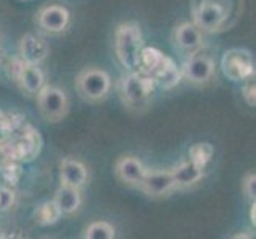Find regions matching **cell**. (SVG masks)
<instances>
[{
    "label": "cell",
    "mask_w": 256,
    "mask_h": 239,
    "mask_svg": "<svg viewBox=\"0 0 256 239\" xmlns=\"http://www.w3.org/2000/svg\"><path fill=\"white\" fill-rule=\"evenodd\" d=\"M244 0H191L192 24L200 32H222L237 23Z\"/></svg>",
    "instance_id": "1"
},
{
    "label": "cell",
    "mask_w": 256,
    "mask_h": 239,
    "mask_svg": "<svg viewBox=\"0 0 256 239\" xmlns=\"http://www.w3.org/2000/svg\"><path fill=\"white\" fill-rule=\"evenodd\" d=\"M144 48L142 29L137 23H122L114 32V51L121 66L128 70L140 67V51Z\"/></svg>",
    "instance_id": "2"
},
{
    "label": "cell",
    "mask_w": 256,
    "mask_h": 239,
    "mask_svg": "<svg viewBox=\"0 0 256 239\" xmlns=\"http://www.w3.org/2000/svg\"><path fill=\"white\" fill-rule=\"evenodd\" d=\"M75 88L88 102H99L107 97L112 88L110 75L104 69L97 67H86L76 75Z\"/></svg>",
    "instance_id": "3"
},
{
    "label": "cell",
    "mask_w": 256,
    "mask_h": 239,
    "mask_svg": "<svg viewBox=\"0 0 256 239\" xmlns=\"http://www.w3.org/2000/svg\"><path fill=\"white\" fill-rule=\"evenodd\" d=\"M37 105L46 121L59 123L67 117L70 101L64 90L54 85H43L37 93Z\"/></svg>",
    "instance_id": "4"
},
{
    "label": "cell",
    "mask_w": 256,
    "mask_h": 239,
    "mask_svg": "<svg viewBox=\"0 0 256 239\" xmlns=\"http://www.w3.org/2000/svg\"><path fill=\"white\" fill-rule=\"evenodd\" d=\"M223 74L231 82H244V80L254 77L253 58L248 50L231 48L224 51L222 58Z\"/></svg>",
    "instance_id": "5"
},
{
    "label": "cell",
    "mask_w": 256,
    "mask_h": 239,
    "mask_svg": "<svg viewBox=\"0 0 256 239\" xmlns=\"http://www.w3.org/2000/svg\"><path fill=\"white\" fill-rule=\"evenodd\" d=\"M215 75V63L210 55L202 51L191 53L190 59L182 69V77H184L192 85H206Z\"/></svg>",
    "instance_id": "6"
},
{
    "label": "cell",
    "mask_w": 256,
    "mask_h": 239,
    "mask_svg": "<svg viewBox=\"0 0 256 239\" xmlns=\"http://www.w3.org/2000/svg\"><path fill=\"white\" fill-rule=\"evenodd\" d=\"M154 80L152 75H148L146 72L144 74H130L122 85V94L128 99L129 104H137L144 102L148 99L150 96L154 91Z\"/></svg>",
    "instance_id": "7"
},
{
    "label": "cell",
    "mask_w": 256,
    "mask_h": 239,
    "mask_svg": "<svg viewBox=\"0 0 256 239\" xmlns=\"http://www.w3.org/2000/svg\"><path fill=\"white\" fill-rule=\"evenodd\" d=\"M140 188H142L150 196H164L175 188L172 169H156L145 172L144 179L140 180Z\"/></svg>",
    "instance_id": "8"
},
{
    "label": "cell",
    "mask_w": 256,
    "mask_h": 239,
    "mask_svg": "<svg viewBox=\"0 0 256 239\" xmlns=\"http://www.w3.org/2000/svg\"><path fill=\"white\" fill-rule=\"evenodd\" d=\"M70 21V13L66 7L60 5H48L43 7L37 15L38 26L50 34H59L66 31Z\"/></svg>",
    "instance_id": "9"
},
{
    "label": "cell",
    "mask_w": 256,
    "mask_h": 239,
    "mask_svg": "<svg viewBox=\"0 0 256 239\" xmlns=\"http://www.w3.org/2000/svg\"><path fill=\"white\" fill-rule=\"evenodd\" d=\"M20 55H21V59L24 61V63L38 66L42 61H45L46 56L50 55V47L42 37L28 34L21 39Z\"/></svg>",
    "instance_id": "10"
},
{
    "label": "cell",
    "mask_w": 256,
    "mask_h": 239,
    "mask_svg": "<svg viewBox=\"0 0 256 239\" xmlns=\"http://www.w3.org/2000/svg\"><path fill=\"white\" fill-rule=\"evenodd\" d=\"M88 182L86 166L75 158H66L60 163V183L66 187L82 190Z\"/></svg>",
    "instance_id": "11"
},
{
    "label": "cell",
    "mask_w": 256,
    "mask_h": 239,
    "mask_svg": "<svg viewBox=\"0 0 256 239\" xmlns=\"http://www.w3.org/2000/svg\"><path fill=\"white\" fill-rule=\"evenodd\" d=\"M16 82L20 83L21 90L28 94H37L40 88L45 85V77H43V72L38 66L21 61L16 69Z\"/></svg>",
    "instance_id": "12"
},
{
    "label": "cell",
    "mask_w": 256,
    "mask_h": 239,
    "mask_svg": "<svg viewBox=\"0 0 256 239\" xmlns=\"http://www.w3.org/2000/svg\"><path fill=\"white\" fill-rule=\"evenodd\" d=\"M114 172H116V177L121 182L129 185H138L146 172V167L138 158L121 156L114 164Z\"/></svg>",
    "instance_id": "13"
},
{
    "label": "cell",
    "mask_w": 256,
    "mask_h": 239,
    "mask_svg": "<svg viewBox=\"0 0 256 239\" xmlns=\"http://www.w3.org/2000/svg\"><path fill=\"white\" fill-rule=\"evenodd\" d=\"M174 43L184 53H194L202 47V32L192 23H182L174 32Z\"/></svg>",
    "instance_id": "14"
},
{
    "label": "cell",
    "mask_w": 256,
    "mask_h": 239,
    "mask_svg": "<svg viewBox=\"0 0 256 239\" xmlns=\"http://www.w3.org/2000/svg\"><path fill=\"white\" fill-rule=\"evenodd\" d=\"M172 175H174L175 188H190L204 177V167L188 159V161L182 163L180 166L174 167Z\"/></svg>",
    "instance_id": "15"
},
{
    "label": "cell",
    "mask_w": 256,
    "mask_h": 239,
    "mask_svg": "<svg viewBox=\"0 0 256 239\" xmlns=\"http://www.w3.org/2000/svg\"><path fill=\"white\" fill-rule=\"evenodd\" d=\"M154 83L162 88V90H172L174 86L178 85L182 78V70L176 67L175 61L169 56H166L164 63L158 67L152 74Z\"/></svg>",
    "instance_id": "16"
},
{
    "label": "cell",
    "mask_w": 256,
    "mask_h": 239,
    "mask_svg": "<svg viewBox=\"0 0 256 239\" xmlns=\"http://www.w3.org/2000/svg\"><path fill=\"white\" fill-rule=\"evenodd\" d=\"M54 201H56V204L59 206V209H60L62 214L70 215V214H75V212L80 209L82 194H80V190L62 185V187L56 191Z\"/></svg>",
    "instance_id": "17"
},
{
    "label": "cell",
    "mask_w": 256,
    "mask_h": 239,
    "mask_svg": "<svg viewBox=\"0 0 256 239\" xmlns=\"http://www.w3.org/2000/svg\"><path fill=\"white\" fill-rule=\"evenodd\" d=\"M62 217L59 206L56 204V201H45L42 204L37 206V209L34 210V222L40 226H50L59 222V218Z\"/></svg>",
    "instance_id": "18"
},
{
    "label": "cell",
    "mask_w": 256,
    "mask_h": 239,
    "mask_svg": "<svg viewBox=\"0 0 256 239\" xmlns=\"http://www.w3.org/2000/svg\"><path fill=\"white\" fill-rule=\"evenodd\" d=\"M167 55H164L162 51L156 50V48H142L140 51V67L144 69V72H146L148 75H152L154 70L160 67Z\"/></svg>",
    "instance_id": "19"
},
{
    "label": "cell",
    "mask_w": 256,
    "mask_h": 239,
    "mask_svg": "<svg viewBox=\"0 0 256 239\" xmlns=\"http://www.w3.org/2000/svg\"><path fill=\"white\" fill-rule=\"evenodd\" d=\"M114 228L108 222H92L88 225L83 231V237L86 239H113Z\"/></svg>",
    "instance_id": "20"
},
{
    "label": "cell",
    "mask_w": 256,
    "mask_h": 239,
    "mask_svg": "<svg viewBox=\"0 0 256 239\" xmlns=\"http://www.w3.org/2000/svg\"><path fill=\"white\" fill-rule=\"evenodd\" d=\"M188 156H190V161L206 167V164L210 161L212 156H214V147L208 142H198L190 148Z\"/></svg>",
    "instance_id": "21"
},
{
    "label": "cell",
    "mask_w": 256,
    "mask_h": 239,
    "mask_svg": "<svg viewBox=\"0 0 256 239\" xmlns=\"http://www.w3.org/2000/svg\"><path fill=\"white\" fill-rule=\"evenodd\" d=\"M256 86H254V77H250L244 80V86H242V96L245 102L250 105V107H254L256 105Z\"/></svg>",
    "instance_id": "22"
},
{
    "label": "cell",
    "mask_w": 256,
    "mask_h": 239,
    "mask_svg": "<svg viewBox=\"0 0 256 239\" xmlns=\"http://www.w3.org/2000/svg\"><path fill=\"white\" fill-rule=\"evenodd\" d=\"M242 190L245 193V196L250 201H254V194H256V175L254 172H250L245 175V179L242 182Z\"/></svg>",
    "instance_id": "23"
},
{
    "label": "cell",
    "mask_w": 256,
    "mask_h": 239,
    "mask_svg": "<svg viewBox=\"0 0 256 239\" xmlns=\"http://www.w3.org/2000/svg\"><path fill=\"white\" fill-rule=\"evenodd\" d=\"M14 202V193L6 188V187H0V210H8Z\"/></svg>",
    "instance_id": "24"
},
{
    "label": "cell",
    "mask_w": 256,
    "mask_h": 239,
    "mask_svg": "<svg viewBox=\"0 0 256 239\" xmlns=\"http://www.w3.org/2000/svg\"><path fill=\"white\" fill-rule=\"evenodd\" d=\"M254 209H256V206H254V202H253V204H252V209H250V222L254 225V222H256V220H254Z\"/></svg>",
    "instance_id": "25"
},
{
    "label": "cell",
    "mask_w": 256,
    "mask_h": 239,
    "mask_svg": "<svg viewBox=\"0 0 256 239\" xmlns=\"http://www.w3.org/2000/svg\"><path fill=\"white\" fill-rule=\"evenodd\" d=\"M0 237H2V236H0Z\"/></svg>",
    "instance_id": "26"
}]
</instances>
